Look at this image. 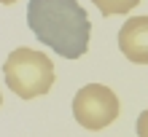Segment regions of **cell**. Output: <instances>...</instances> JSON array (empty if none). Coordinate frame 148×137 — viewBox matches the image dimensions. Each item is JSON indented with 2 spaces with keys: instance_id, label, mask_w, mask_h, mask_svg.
<instances>
[{
  "instance_id": "6da1fadb",
  "label": "cell",
  "mask_w": 148,
  "mask_h": 137,
  "mask_svg": "<svg viewBox=\"0 0 148 137\" xmlns=\"http://www.w3.org/2000/svg\"><path fill=\"white\" fill-rule=\"evenodd\" d=\"M27 27L43 46L65 59H78L89 48L92 22L78 0H30Z\"/></svg>"
},
{
  "instance_id": "7a4b0ae2",
  "label": "cell",
  "mask_w": 148,
  "mask_h": 137,
  "mask_svg": "<svg viewBox=\"0 0 148 137\" xmlns=\"http://www.w3.org/2000/svg\"><path fill=\"white\" fill-rule=\"evenodd\" d=\"M3 75L5 83L16 97L32 100L43 97L54 86V65L51 59L35 48H14L8 59L3 62Z\"/></svg>"
},
{
  "instance_id": "3957f363",
  "label": "cell",
  "mask_w": 148,
  "mask_h": 137,
  "mask_svg": "<svg viewBox=\"0 0 148 137\" xmlns=\"http://www.w3.org/2000/svg\"><path fill=\"white\" fill-rule=\"evenodd\" d=\"M119 116V97L116 91L102 83H86L73 97V118L84 129L100 132L110 126Z\"/></svg>"
},
{
  "instance_id": "277c9868",
  "label": "cell",
  "mask_w": 148,
  "mask_h": 137,
  "mask_svg": "<svg viewBox=\"0 0 148 137\" xmlns=\"http://www.w3.org/2000/svg\"><path fill=\"white\" fill-rule=\"evenodd\" d=\"M119 51L135 65H148V16H129L121 24Z\"/></svg>"
},
{
  "instance_id": "5b68a950",
  "label": "cell",
  "mask_w": 148,
  "mask_h": 137,
  "mask_svg": "<svg viewBox=\"0 0 148 137\" xmlns=\"http://www.w3.org/2000/svg\"><path fill=\"white\" fill-rule=\"evenodd\" d=\"M97 5V11L102 16H119V14H129L140 0H92Z\"/></svg>"
},
{
  "instance_id": "8992f818",
  "label": "cell",
  "mask_w": 148,
  "mask_h": 137,
  "mask_svg": "<svg viewBox=\"0 0 148 137\" xmlns=\"http://www.w3.org/2000/svg\"><path fill=\"white\" fill-rule=\"evenodd\" d=\"M135 132H137V137H148V110H143V113L137 116Z\"/></svg>"
},
{
  "instance_id": "52a82bcc",
  "label": "cell",
  "mask_w": 148,
  "mask_h": 137,
  "mask_svg": "<svg viewBox=\"0 0 148 137\" xmlns=\"http://www.w3.org/2000/svg\"><path fill=\"white\" fill-rule=\"evenodd\" d=\"M0 3H3V5H11V3H16V0H0Z\"/></svg>"
},
{
  "instance_id": "ba28073f",
  "label": "cell",
  "mask_w": 148,
  "mask_h": 137,
  "mask_svg": "<svg viewBox=\"0 0 148 137\" xmlns=\"http://www.w3.org/2000/svg\"><path fill=\"white\" fill-rule=\"evenodd\" d=\"M0 105H3V94H0Z\"/></svg>"
}]
</instances>
